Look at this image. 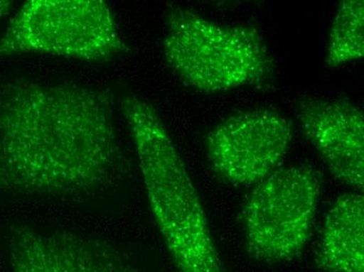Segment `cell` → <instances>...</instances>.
<instances>
[{
  "mask_svg": "<svg viewBox=\"0 0 364 272\" xmlns=\"http://www.w3.org/2000/svg\"><path fill=\"white\" fill-rule=\"evenodd\" d=\"M127 172L109 90L28 79L0 86V193L82 200Z\"/></svg>",
  "mask_w": 364,
  "mask_h": 272,
  "instance_id": "obj_1",
  "label": "cell"
},
{
  "mask_svg": "<svg viewBox=\"0 0 364 272\" xmlns=\"http://www.w3.org/2000/svg\"><path fill=\"white\" fill-rule=\"evenodd\" d=\"M121 109L139 157L151 211L177 268L221 272L205 212L163 119L141 97H124Z\"/></svg>",
  "mask_w": 364,
  "mask_h": 272,
  "instance_id": "obj_2",
  "label": "cell"
},
{
  "mask_svg": "<svg viewBox=\"0 0 364 272\" xmlns=\"http://www.w3.org/2000/svg\"><path fill=\"white\" fill-rule=\"evenodd\" d=\"M164 55L186 86L205 94L262 86L274 72L257 28L224 26L181 6L166 13Z\"/></svg>",
  "mask_w": 364,
  "mask_h": 272,
  "instance_id": "obj_3",
  "label": "cell"
},
{
  "mask_svg": "<svg viewBox=\"0 0 364 272\" xmlns=\"http://www.w3.org/2000/svg\"><path fill=\"white\" fill-rule=\"evenodd\" d=\"M110 6L102 0H30L0 38V59L53 55L109 61L127 52Z\"/></svg>",
  "mask_w": 364,
  "mask_h": 272,
  "instance_id": "obj_4",
  "label": "cell"
},
{
  "mask_svg": "<svg viewBox=\"0 0 364 272\" xmlns=\"http://www.w3.org/2000/svg\"><path fill=\"white\" fill-rule=\"evenodd\" d=\"M321 187L310 165L279 170L259 181L243 210L248 254L265 264L299 256L311 236Z\"/></svg>",
  "mask_w": 364,
  "mask_h": 272,
  "instance_id": "obj_5",
  "label": "cell"
},
{
  "mask_svg": "<svg viewBox=\"0 0 364 272\" xmlns=\"http://www.w3.org/2000/svg\"><path fill=\"white\" fill-rule=\"evenodd\" d=\"M292 125L268 109L241 112L226 119L205 138L213 170L230 185L259 183L274 171L287 153Z\"/></svg>",
  "mask_w": 364,
  "mask_h": 272,
  "instance_id": "obj_6",
  "label": "cell"
},
{
  "mask_svg": "<svg viewBox=\"0 0 364 272\" xmlns=\"http://www.w3.org/2000/svg\"><path fill=\"white\" fill-rule=\"evenodd\" d=\"M9 249L12 272H139L110 243L70 232L14 225Z\"/></svg>",
  "mask_w": 364,
  "mask_h": 272,
  "instance_id": "obj_7",
  "label": "cell"
},
{
  "mask_svg": "<svg viewBox=\"0 0 364 272\" xmlns=\"http://www.w3.org/2000/svg\"><path fill=\"white\" fill-rule=\"evenodd\" d=\"M301 131L341 183L363 190L364 116L345 99H301L297 105Z\"/></svg>",
  "mask_w": 364,
  "mask_h": 272,
  "instance_id": "obj_8",
  "label": "cell"
},
{
  "mask_svg": "<svg viewBox=\"0 0 364 272\" xmlns=\"http://www.w3.org/2000/svg\"><path fill=\"white\" fill-rule=\"evenodd\" d=\"M364 199L346 193L326 217L315 262L326 272L364 271Z\"/></svg>",
  "mask_w": 364,
  "mask_h": 272,
  "instance_id": "obj_9",
  "label": "cell"
},
{
  "mask_svg": "<svg viewBox=\"0 0 364 272\" xmlns=\"http://www.w3.org/2000/svg\"><path fill=\"white\" fill-rule=\"evenodd\" d=\"M364 4L363 0H345L339 4L331 26L328 66L336 68L364 56Z\"/></svg>",
  "mask_w": 364,
  "mask_h": 272,
  "instance_id": "obj_10",
  "label": "cell"
},
{
  "mask_svg": "<svg viewBox=\"0 0 364 272\" xmlns=\"http://www.w3.org/2000/svg\"><path fill=\"white\" fill-rule=\"evenodd\" d=\"M13 4L8 0H0V20L4 19L10 13Z\"/></svg>",
  "mask_w": 364,
  "mask_h": 272,
  "instance_id": "obj_11",
  "label": "cell"
}]
</instances>
